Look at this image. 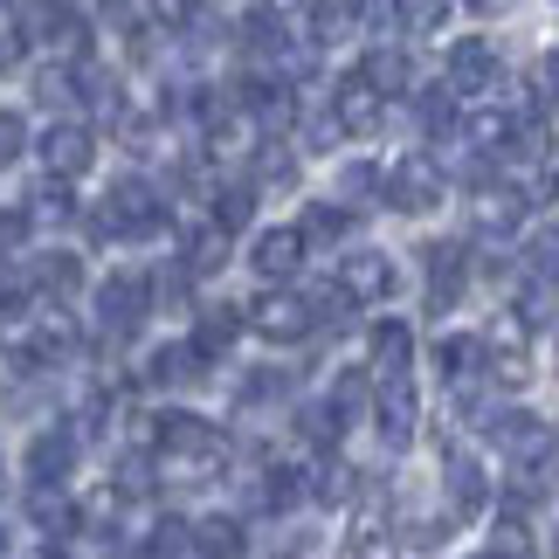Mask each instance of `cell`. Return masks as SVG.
<instances>
[{"mask_svg":"<svg viewBox=\"0 0 559 559\" xmlns=\"http://www.w3.org/2000/svg\"><path fill=\"white\" fill-rule=\"evenodd\" d=\"M153 469H166L174 484H214L228 469V436L207 428L201 415H153Z\"/></svg>","mask_w":559,"mask_h":559,"instance_id":"obj_1","label":"cell"},{"mask_svg":"<svg viewBox=\"0 0 559 559\" xmlns=\"http://www.w3.org/2000/svg\"><path fill=\"white\" fill-rule=\"evenodd\" d=\"M91 228L97 235H153V228H166V201L145 180L124 174L111 193H104V207L91 214Z\"/></svg>","mask_w":559,"mask_h":559,"instance_id":"obj_2","label":"cell"},{"mask_svg":"<svg viewBox=\"0 0 559 559\" xmlns=\"http://www.w3.org/2000/svg\"><path fill=\"white\" fill-rule=\"evenodd\" d=\"M477 346H484V359H490V386H504V394H519V386L532 380V332L519 325V318H498V325H490L484 338H477Z\"/></svg>","mask_w":559,"mask_h":559,"instance_id":"obj_3","label":"cell"},{"mask_svg":"<svg viewBox=\"0 0 559 559\" xmlns=\"http://www.w3.org/2000/svg\"><path fill=\"white\" fill-rule=\"evenodd\" d=\"M145 311H153V284H145L139 270H118V276H104V284H97V325L111 332V338L139 332Z\"/></svg>","mask_w":559,"mask_h":559,"instance_id":"obj_4","label":"cell"},{"mask_svg":"<svg viewBox=\"0 0 559 559\" xmlns=\"http://www.w3.org/2000/svg\"><path fill=\"white\" fill-rule=\"evenodd\" d=\"M249 325H255V338H270V346H297V338H311L318 311H311V297H297V290H270V297L249 305Z\"/></svg>","mask_w":559,"mask_h":559,"instance_id":"obj_5","label":"cell"},{"mask_svg":"<svg viewBox=\"0 0 559 559\" xmlns=\"http://www.w3.org/2000/svg\"><path fill=\"white\" fill-rule=\"evenodd\" d=\"M35 153H41V166H49V180L56 187H70V180H83L91 174V159H97V139H91V124H49V132L35 139Z\"/></svg>","mask_w":559,"mask_h":559,"instance_id":"obj_6","label":"cell"},{"mask_svg":"<svg viewBox=\"0 0 559 559\" xmlns=\"http://www.w3.org/2000/svg\"><path fill=\"white\" fill-rule=\"evenodd\" d=\"M380 193H386V207H401V214H428V207H442V174H436V159L407 153L394 174L380 180Z\"/></svg>","mask_w":559,"mask_h":559,"instance_id":"obj_7","label":"cell"},{"mask_svg":"<svg viewBox=\"0 0 559 559\" xmlns=\"http://www.w3.org/2000/svg\"><path fill=\"white\" fill-rule=\"evenodd\" d=\"M394 263H386L380 249H359L338 263V290H346V305H380V297H394Z\"/></svg>","mask_w":559,"mask_h":559,"instance_id":"obj_8","label":"cell"},{"mask_svg":"<svg viewBox=\"0 0 559 559\" xmlns=\"http://www.w3.org/2000/svg\"><path fill=\"white\" fill-rule=\"evenodd\" d=\"M373 421H380V436L394 449H407V442H415V421H421L415 386H407V380H373Z\"/></svg>","mask_w":559,"mask_h":559,"instance_id":"obj_9","label":"cell"},{"mask_svg":"<svg viewBox=\"0 0 559 559\" xmlns=\"http://www.w3.org/2000/svg\"><path fill=\"white\" fill-rule=\"evenodd\" d=\"M242 111L263 124L270 139H284L290 124H297V91H290V83H276V76H249L242 83Z\"/></svg>","mask_w":559,"mask_h":559,"instance_id":"obj_10","label":"cell"},{"mask_svg":"<svg viewBox=\"0 0 559 559\" xmlns=\"http://www.w3.org/2000/svg\"><path fill=\"white\" fill-rule=\"evenodd\" d=\"M490 436L504 442V456L519 463V469H539L552 456V421H539V415H498V421H490Z\"/></svg>","mask_w":559,"mask_h":559,"instance_id":"obj_11","label":"cell"},{"mask_svg":"<svg viewBox=\"0 0 559 559\" xmlns=\"http://www.w3.org/2000/svg\"><path fill=\"white\" fill-rule=\"evenodd\" d=\"M421 270H428V311H456V297L469 284V255L463 242H436L421 255Z\"/></svg>","mask_w":559,"mask_h":559,"instance_id":"obj_12","label":"cell"},{"mask_svg":"<svg viewBox=\"0 0 559 559\" xmlns=\"http://www.w3.org/2000/svg\"><path fill=\"white\" fill-rule=\"evenodd\" d=\"M70 469H76V436L70 428H41V436L28 442V484H56L62 490Z\"/></svg>","mask_w":559,"mask_h":559,"instance_id":"obj_13","label":"cell"},{"mask_svg":"<svg viewBox=\"0 0 559 559\" xmlns=\"http://www.w3.org/2000/svg\"><path fill=\"white\" fill-rule=\"evenodd\" d=\"M249 263H255V276H270V284H290L297 263H305V235H297V228H263Z\"/></svg>","mask_w":559,"mask_h":559,"instance_id":"obj_14","label":"cell"},{"mask_svg":"<svg viewBox=\"0 0 559 559\" xmlns=\"http://www.w3.org/2000/svg\"><path fill=\"white\" fill-rule=\"evenodd\" d=\"M353 76L367 83V91H373L380 104H386V97H401V91H415V62H407L401 49H367Z\"/></svg>","mask_w":559,"mask_h":559,"instance_id":"obj_15","label":"cell"},{"mask_svg":"<svg viewBox=\"0 0 559 559\" xmlns=\"http://www.w3.org/2000/svg\"><path fill=\"white\" fill-rule=\"evenodd\" d=\"M498 76V49H490V35H469V41H456L449 49V91H484V83Z\"/></svg>","mask_w":559,"mask_h":559,"instance_id":"obj_16","label":"cell"},{"mask_svg":"<svg viewBox=\"0 0 559 559\" xmlns=\"http://www.w3.org/2000/svg\"><path fill=\"white\" fill-rule=\"evenodd\" d=\"M332 124H338V132H346V139L373 132V124H380V97H373V91H367V83H359V76H346V83H338V91H332Z\"/></svg>","mask_w":559,"mask_h":559,"instance_id":"obj_17","label":"cell"},{"mask_svg":"<svg viewBox=\"0 0 559 559\" xmlns=\"http://www.w3.org/2000/svg\"><path fill=\"white\" fill-rule=\"evenodd\" d=\"M469 214H477V235H511L525 222V193L519 187H477Z\"/></svg>","mask_w":559,"mask_h":559,"instance_id":"obj_18","label":"cell"},{"mask_svg":"<svg viewBox=\"0 0 559 559\" xmlns=\"http://www.w3.org/2000/svg\"><path fill=\"white\" fill-rule=\"evenodd\" d=\"M449 498H456V511H463V519H477V511L490 504V477H484V469H477V456H469V449H449Z\"/></svg>","mask_w":559,"mask_h":559,"instance_id":"obj_19","label":"cell"},{"mask_svg":"<svg viewBox=\"0 0 559 559\" xmlns=\"http://www.w3.org/2000/svg\"><path fill=\"white\" fill-rule=\"evenodd\" d=\"M235 332H242V311H235V305H207L187 346H193V359H201V367H207V359H222V353L235 346Z\"/></svg>","mask_w":559,"mask_h":559,"instance_id":"obj_20","label":"cell"},{"mask_svg":"<svg viewBox=\"0 0 559 559\" xmlns=\"http://www.w3.org/2000/svg\"><path fill=\"white\" fill-rule=\"evenodd\" d=\"M407 359H415V332L401 325V318H386V325L373 332V380H407Z\"/></svg>","mask_w":559,"mask_h":559,"instance_id":"obj_21","label":"cell"},{"mask_svg":"<svg viewBox=\"0 0 559 559\" xmlns=\"http://www.w3.org/2000/svg\"><path fill=\"white\" fill-rule=\"evenodd\" d=\"M28 519H35V532L62 539V532H76L83 511L70 504V490H56V484H28Z\"/></svg>","mask_w":559,"mask_h":559,"instance_id":"obj_22","label":"cell"},{"mask_svg":"<svg viewBox=\"0 0 559 559\" xmlns=\"http://www.w3.org/2000/svg\"><path fill=\"white\" fill-rule=\"evenodd\" d=\"M463 139L477 145V159H504V153H519V118H504V111H477L463 124Z\"/></svg>","mask_w":559,"mask_h":559,"instance_id":"obj_23","label":"cell"},{"mask_svg":"<svg viewBox=\"0 0 559 559\" xmlns=\"http://www.w3.org/2000/svg\"><path fill=\"white\" fill-rule=\"evenodd\" d=\"M297 498H305V477H297L290 463H270L263 477L249 484V504H255V511H290Z\"/></svg>","mask_w":559,"mask_h":559,"instance_id":"obj_24","label":"cell"},{"mask_svg":"<svg viewBox=\"0 0 559 559\" xmlns=\"http://www.w3.org/2000/svg\"><path fill=\"white\" fill-rule=\"evenodd\" d=\"M228 263V235L222 228H187V242H180V270L187 276H214V270H222Z\"/></svg>","mask_w":559,"mask_h":559,"instance_id":"obj_25","label":"cell"},{"mask_svg":"<svg viewBox=\"0 0 559 559\" xmlns=\"http://www.w3.org/2000/svg\"><path fill=\"white\" fill-rule=\"evenodd\" d=\"M28 276H35V290H49V297H76L83 263H76L70 249H49V255H35V263H28Z\"/></svg>","mask_w":559,"mask_h":559,"instance_id":"obj_26","label":"cell"},{"mask_svg":"<svg viewBox=\"0 0 559 559\" xmlns=\"http://www.w3.org/2000/svg\"><path fill=\"white\" fill-rule=\"evenodd\" d=\"M193 373H201L193 346H159L153 359H145V386H187Z\"/></svg>","mask_w":559,"mask_h":559,"instance_id":"obj_27","label":"cell"},{"mask_svg":"<svg viewBox=\"0 0 559 559\" xmlns=\"http://www.w3.org/2000/svg\"><path fill=\"white\" fill-rule=\"evenodd\" d=\"M193 552L201 559H242V525L235 519H201L193 525Z\"/></svg>","mask_w":559,"mask_h":559,"instance_id":"obj_28","label":"cell"},{"mask_svg":"<svg viewBox=\"0 0 559 559\" xmlns=\"http://www.w3.org/2000/svg\"><path fill=\"white\" fill-rule=\"evenodd\" d=\"M415 111H421V132H428V139H456V91H449V83L421 91Z\"/></svg>","mask_w":559,"mask_h":559,"instance_id":"obj_29","label":"cell"},{"mask_svg":"<svg viewBox=\"0 0 559 559\" xmlns=\"http://www.w3.org/2000/svg\"><path fill=\"white\" fill-rule=\"evenodd\" d=\"M249 214H255V187H222V193H214V228H222V235L249 228Z\"/></svg>","mask_w":559,"mask_h":559,"instance_id":"obj_30","label":"cell"},{"mask_svg":"<svg viewBox=\"0 0 559 559\" xmlns=\"http://www.w3.org/2000/svg\"><path fill=\"white\" fill-rule=\"evenodd\" d=\"M367 401H373V373H367V367H346V373H338V386H332V407H338V421H353Z\"/></svg>","mask_w":559,"mask_h":559,"instance_id":"obj_31","label":"cell"},{"mask_svg":"<svg viewBox=\"0 0 559 559\" xmlns=\"http://www.w3.org/2000/svg\"><path fill=\"white\" fill-rule=\"evenodd\" d=\"M297 428H305V442L332 449V442H338V428H346V421H338V407H332V401H311V407H297Z\"/></svg>","mask_w":559,"mask_h":559,"instance_id":"obj_32","label":"cell"},{"mask_svg":"<svg viewBox=\"0 0 559 559\" xmlns=\"http://www.w3.org/2000/svg\"><path fill=\"white\" fill-rule=\"evenodd\" d=\"M552 311H559V290L552 284H525V297H519V311H511V318H519L525 332H539V325H552Z\"/></svg>","mask_w":559,"mask_h":559,"instance_id":"obj_33","label":"cell"},{"mask_svg":"<svg viewBox=\"0 0 559 559\" xmlns=\"http://www.w3.org/2000/svg\"><path fill=\"white\" fill-rule=\"evenodd\" d=\"M290 180H297V159L284 153V145H276V139L255 145V187H290Z\"/></svg>","mask_w":559,"mask_h":559,"instance_id":"obj_34","label":"cell"},{"mask_svg":"<svg viewBox=\"0 0 559 559\" xmlns=\"http://www.w3.org/2000/svg\"><path fill=\"white\" fill-rule=\"evenodd\" d=\"M525 255H532V284H552L559 290V228H539Z\"/></svg>","mask_w":559,"mask_h":559,"instance_id":"obj_35","label":"cell"},{"mask_svg":"<svg viewBox=\"0 0 559 559\" xmlns=\"http://www.w3.org/2000/svg\"><path fill=\"white\" fill-rule=\"evenodd\" d=\"M346 228H353V214H346V207H311L305 222H297L305 249H311V242H332V235H346Z\"/></svg>","mask_w":559,"mask_h":559,"instance_id":"obj_36","label":"cell"},{"mask_svg":"<svg viewBox=\"0 0 559 559\" xmlns=\"http://www.w3.org/2000/svg\"><path fill=\"white\" fill-rule=\"evenodd\" d=\"M70 214H76V193H70V187H56V180L28 201V222H70Z\"/></svg>","mask_w":559,"mask_h":559,"instance_id":"obj_37","label":"cell"},{"mask_svg":"<svg viewBox=\"0 0 559 559\" xmlns=\"http://www.w3.org/2000/svg\"><path fill=\"white\" fill-rule=\"evenodd\" d=\"M187 546H193V525L159 519V525H153V539H145V559H174V552H187Z\"/></svg>","mask_w":559,"mask_h":559,"instance_id":"obj_38","label":"cell"},{"mask_svg":"<svg viewBox=\"0 0 559 559\" xmlns=\"http://www.w3.org/2000/svg\"><path fill=\"white\" fill-rule=\"evenodd\" d=\"M436 359H442V373H449V380L463 386V373H469V359H484V346H477V338L463 332V338H442V353H436Z\"/></svg>","mask_w":559,"mask_h":559,"instance_id":"obj_39","label":"cell"},{"mask_svg":"<svg viewBox=\"0 0 559 559\" xmlns=\"http://www.w3.org/2000/svg\"><path fill=\"white\" fill-rule=\"evenodd\" d=\"M359 21V8H311V41H338Z\"/></svg>","mask_w":559,"mask_h":559,"instance_id":"obj_40","label":"cell"},{"mask_svg":"<svg viewBox=\"0 0 559 559\" xmlns=\"http://www.w3.org/2000/svg\"><path fill=\"white\" fill-rule=\"evenodd\" d=\"M318 498H325V504L353 498V469H346V463H325V469H318Z\"/></svg>","mask_w":559,"mask_h":559,"instance_id":"obj_41","label":"cell"},{"mask_svg":"<svg viewBox=\"0 0 559 559\" xmlns=\"http://www.w3.org/2000/svg\"><path fill=\"white\" fill-rule=\"evenodd\" d=\"M394 21H407V28H442L449 8H442V0H421V8H394Z\"/></svg>","mask_w":559,"mask_h":559,"instance_id":"obj_42","label":"cell"},{"mask_svg":"<svg viewBox=\"0 0 559 559\" xmlns=\"http://www.w3.org/2000/svg\"><path fill=\"white\" fill-rule=\"evenodd\" d=\"M70 91H76V76H70V70H41V83H35V97H41V104H62Z\"/></svg>","mask_w":559,"mask_h":559,"instance_id":"obj_43","label":"cell"},{"mask_svg":"<svg viewBox=\"0 0 559 559\" xmlns=\"http://www.w3.org/2000/svg\"><path fill=\"white\" fill-rule=\"evenodd\" d=\"M28 228H35V222H28V207H0V249H14Z\"/></svg>","mask_w":559,"mask_h":559,"instance_id":"obj_44","label":"cell"},{"mask_svg":"<svg viewBox=\"0 0 559 559\" xmlns=\"http://www.w3.org/2000/svg\"><path fill=\"white\" fill-rule=\"evenodd\" d=\"M21 145H28V124H21L14 111H0V159H14Z\"/></svg>","mask_w":559,"mask_h":559,"instance_id":"obj_45","label":"cell"},{"mask_svg":"<svg viewBox=\"0 0 559 559\" xmlns=\"http://www.w3.org/2000/svg\"><path fill=\"white\" fill-rule=\"evenodd\" d=\"M449 539V519H428V525H415V532H407V546H428V552H436Z\"/></svg>","mask_w":559,"mask_h":559,"instance_id":"obj_46","label":"cell"},{"mask_svg":"<svg viewBox=\"0 0 559 559\" xmlns=\"http://www.w3.org/2000/svg\"><path fill=\"white\" fill-rule=\"evenodd\" d=\"M373 187H380L373 166H346V193H373Z\"/></svg>","mask_w":559,"mask_h":559,"instance_id":"obj_47","label":"cell"},{"mask_svg":"<svg viewBox=\"0 0 559 559\" xmlns=\"http://www.w3.org/2000/svg\"><path fill=\"white\" fill-rule=\"evenodd\" d=\"M21 62V35H0V70H14Z\"/></svg>","mask_w":559,"mask_h":559,"instance_id":"obj_48","label":"cell"},{"mask_svg":"<svg viewBox=\"0 0 559 559\" xmlns=\"http://www.w3.org/2000/svg\"><path fill=\"white\" fill-rule=\"evenodd\" d=\"M0 559H8V532H0Z\"/></svg>","mask_w":559,"mask_h":559,"instance_id":"obj_49","label":"cell"},{"mask_svg":"<svg viewBox=\"0 0 559 559\" xmlns=\"http://www.w3.org/2000/svg\"><path fill=\"white\" fill-rule=\"evenodd\" d=\"M484 559H498V552H484Z\"/></svg>","mask_w":559,"mask_h":559,"instance_id":"obj_50","label":"cell"}]
</instances>
